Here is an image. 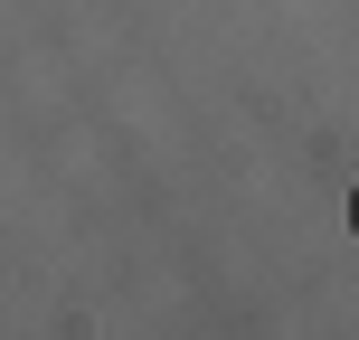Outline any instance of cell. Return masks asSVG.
Returning <instances> with one entry per match:
<instances>
[{
	"label": "cell",
	"mask_w": 359,
	"mask_h": 340,
	"mask_svg": "<svg viewBox=\"0 0 359 340\" xmlns=\"http://www.w3.org/2000/svg\"><path fill=\"white\" fill-rule=\"evenodd\" d=\"M350 227H359V198H350Z\"/></svg>",
	"instance_id": "6da1fadb"
}]
</instances>
